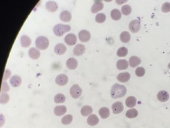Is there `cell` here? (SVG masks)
<instances>
[{"label":"cell","instance_id":"cell-1","mask_svg":"<svg viewBox=\"0 0 170 128\" xmlns=\"http://www.w3.org/2000/svg\"><path fill=\"white\" fill-rule=\"evenodd\" d=\"M126 93V87L124 85L118 83L114 85L111 89V96L112 98L115 99L124 97Z\"/></svg>","mask_w":170,"mask_h":128},{"label":"cell","instance_id":"cell-2","mask_svg":"<svg viewBox=\"0 0 170 128\" xmlns=\"http://www.w3.org/2000/svg\"><path fill=\"white\" fill-rule=\"evenodd\" d=\"M71 30V27L69 25L59 24H57L53 28V32L57 36H62L64 34Z\"/></svg>","mask_w":170,"mask_h":128},{"label":"cell","instance_id":"cell-3","mask_svg":"<svg viewBox=\"0 0 170 128\" xmlns=\"http://www.w3.org/2000/svg\"><path fill=\"white\" fill-rule=\"evenodd\" d=\"M49 44L48 39L44 36H39L35 40L36 46L41 50H44L48 48Z\"/></svg>","mask_w":170,"mask_h":128},{"label":"cell","instance_id":"cell-4","mask_svg":"<svg viewBox=\"0 0 170 128\" xmlns=\"http://www.w3.org/2000/svg\"><path fill=\"white\" fill-rule=\"evenodd\" d=\"M82 93V90L78 85L75 84L71 88L70 94L71 96L74 98L76 99L79 98Z\"/></svg>","mask_w":170,"mask_h":128},{"label":"cell","instance_id":"cell-5","mask_svg":"<svg viewBox=\"0 0 170 128\" xmlns=\"http://www.w3.org/2000/svg\"><path fill=\"white\" fill-rule=\"evenodd\" d=\"M141 27L140 22L139 20H133L129 24V29L133 33H136L139 31Z\"/></svg>","mask_w":170,"mask_h":128},{"label":"cell","instance_id":"cell-6","mask_svg":"<svg viewBox=\"0 0 170 128\" xmlns=\"http://www.w3.org/2000/svg\"><path fill=\"white\" fill-rule=\"evenodd\" d=\"M68 81V77L64 74L58 75L55 79L56 83L60 86H64L67 84Z\"/></svg>","mask_w":170,"mask_h":128},{"label":"cell","instance_id":"cell-7","mask_svg":"<svg viewBox=\"0 0 170 128\" xmlns=\"http://www.w3.org/2000/svg\"><path fill=\"white\" fill-rule=\"evenodd\" d=\"M78 36L79 40L81 42H86L90 40L91 35L89 31L83 29L79 32Z\"/></svg>","mask_w":170,"mask_h":128},{"label":"cell","instance_id":"cell-8","mask_svg":"<svg viewBox=\"0 0 170 128\" xmlns=\"http://www.w3.org/2000/svg\"><path fill=\"white\" fill-rule=\"evenodd\" d=\"M64 41L67 45L70 46L75 45L77 41L76 36L74 34H68L64 38Z\"/></svg>","mask_w":170,"mask_h":128},{"label":"cell","instance_id":"cell-9","mask_svg":"<svg viewBox=\"0 0 170 128\" xmlns=\"http://www.w3.org/2000/svg\"><path fill=\"white\" fill-rule=\"evenodd\" d=\"M112 109L114 114H118L122 112L123 111L124 107L121 102H117L112 105Z\"/></svg>","mask_w":170,"mask_h":128},{"label":"cell","instance_id":"cell-10","mask_svg":"<svg viewBox=\"0 0 170 128\" xmlns=\"http://www.w3.org/2000/svg\"><path fill=\"white\" fill-rule=\"evenodd\" d=\"M66 50H67V48H66V46L64 44H62V43H58L55 46L54 51L55 53L57 54L58 55H62L65 54Z\"/></svg>","mask_w":170,"mask_h":128},{"label":"cell","instance_id":"cell-11","mask_svg":"<svg viewBox=\"0 0 170 128\" xmlns=\"http://www.w3.org/2000/svg\"><path fill=\"white\" fill-rule=\"evenodd\" d=\"M104 7L103 3L100 1H96L91 8L92 13H96L98 12L101 11Z\"/></svg>","mask_w":170,"mask_h":128},{"label":"cell","instance_id":"cell-12","mask_svg":"<svg viewBox=\"0 0 170 128\" xmlns=\"http://www.w3.org/2000/svg\"><path fill=\"white\" fill-rule=\"evenodd\" d=\"M22 82V78L18 75H14L10 78V83L13 87L15 88L19 86Z\"/></svg>","mask_w":170,"mask_h":128},{"label":"cell","instance_id":"cell-13","mask_svg":"<svg viewBox=\"0 0 170 128\" xmlns=\"http://www.w3.org/2000/svg\"><path fill=\"white\" fill-rule=\"evenodd\" d=\"M85 47L82 44H78L75 47L73 50V53L75 55L80 56L85 53Z\"/></svg>","mask_w":170,"mask_h":128},{"label":"cell","instance_id":"cell-14","mask_svg":"<svg viewBox=\"0 0 170 128\" xmlns=\"http://www.w3.org/2000/svg\"><path fill=\"white\" fill-rule=\"evenodd\" d=\"M67 112V108L65 106H58L55 108L54 112L57 116L64 115Z\"/></svg>","mask_w":170,"mask_h":128},{"label":"cell","instance_id":"cell-15","mask_svg":"<svg viewBox=\"0 0 170 128\" xmlns=\"http://www.w3.org/2000/svg\"><path fill=\"white\" fill-rule=\"evenodd\" d=\"M28 55L33 60H37L40 57L41 52L38 49L35 47L31 48L28 50Z\"/></svg>","mask_w":170,"mask_h":128},{"label":"cell","instance_id":"cell-16","mask_svg":"<svg viewBox=\"0 0 170 128\" xmlns=\"http://www.w3.org/2000/svg\"><path fill=\"white\" fill-rule=\"evenodd\" d=\"M131 78L130 74L128 72L121 73L119 74L117 76V80L119 82H126L130 80Z\"/></svg>","mask_w":170,"mask_h":128},{"label":"cell","instance_id":"cell-17","mask_svg":"<svg viewBox=\"0 0 170 128\" xmlns=\"http://www.w3.org/2000/svg\"><path fill=\"white\" fill-rule=\"evenodd\" d=\"M71 13L67 10L62 11L60 13V19L61 21L64 22H70L72 19Z\"/></svg>","mask_w":170,"mask_h":128},{"label":"cell","instance_id":"cell-18","mask_svg":"<svg viewBox=\"0 0 170 128\" xmlns=\"http://www.w3.org/2000/svg\"><path fill=\"white\" fill-rule=\"evenodd\" d=\"M58 5L55 2L53 1H48L46 4V8L48 11L54 12L58 9Z\"/></svg>","mask_w":170,"mask_h":128},{"label":"cell","instance_id":"cell-19","mask_svg":"<svg viewBox=\"0 0 170 128\" xmlns=\"http://www.w3.org/2000/svg\"><path fill=\"white\" fill-rule=\"evenodd\" d=\"M157 99L161 102H165L168 100L169 95L168 93L165 91H161L157 95Z\"/></svg>","mask_w":170,"mask_h":128},{"label":"cell","instance_id":"cell-20","mask_svg":"<svg viewBox=\"0 0 170 128\" xmlns=\"http://www.w3.org/2000/svg\"><path fill=\"white\" fill-rule=\"evenodd\" d=\"M66 66L70 70H75L78 66V61L74 58H70L66 61Z\"/></svg>","mask_w":170,"mask_h":128},{"label":"cell","instance_id":"cell-21","mask_svg":"<svg viewBox=\"0 0 170 128\" xmlns=\"http://www.w3.org/2000/svg\"><path fill=\"white\" fill-rule=\"evenodd\" d=\"M87 122L90 126H95L97 125L99 123V119L97 115L92 114L88 117Z\"/></svg>","mask_w":170,"mask_h":128},{"label":"cell","instance_id":"cell-22","mask_svg":"<svg viewBox=\"0 0 170 128\" xmlns=\"http://www.w3.org/2000/svg\"><path fill=\"white\" fill-rule=\"evenodd\" d=\"M21 44L24 47H28L31 44V40L29 37L26 35L22 36L21 38Z\"/></svg>","mask_w":170,"mask_h":128},{"label":"cell","instance_id":"cell-23","mask_svg":"<svg viewBox=\"0 0 170 128\" xmlns=\"http://www.w3.org/2000/svg\"><path fill=\"white\" fill-rule=\"evenodd\" d=\"M141 62V60L136 56H132L129 60L130 66L132 67H135L138 66Z\"/></svg>","mask_w":170,"mask_h":128},{"label":"cell","instance_id":"cell-24","mask_svg":"<svg viewBox=\"0 0 170 128\" xmlns=\"http://www.w3.org/2000/svg\"><path fill=\"white\" fill-rule=\"evenodd\" d=\"M128 67V63L126 60H120L117 63V67L118 70H123L127 69Z\"/></svg>","mask_w":170,"mask_h":128},{"label":"cell","instance_id":"cell-25","mask_svg":"<svg viewBox=\"0 0 170 128\" xmlns=\"http://www.w3.org/2000/svg\"><path fill=\"white\" fill-rule=\"evenodd\" d=\"M93 112V109L91 106L88 105L84 106L81 109V114L83 117H86L91 114Z\"/></svg>","mask_w":170,"mask_h":128},{"label":"cell","instance_id":"cell-26","mask_svg":"<svg viewBox=\"0 0 170 128\" xmlns=\"http://www.w3.org/2000/svg\"><path fill=\"white\" fill-rule=\"evenodd\" d=\"M136 103H137V99L133 96H130L128 97L125 101V104L128 108L134 107L136 106Z\"/></svg>","mask_w":170,"mask_h":128},{"label":"cell","instance_id":"cell-27","mask_svg":"<svg viewBox=\"0 0 170 128\" xmlns=\"http://www.w3.org/2000/svg\"><path fill=\"white\" fill-rule=\"evenodd\" d=\"M99 114L101 118L105 119L109 117L110 112L109 109L104 107L100 109Z\"/></svg>","mask_w":170,"mask_h":128},{"label":"cell","instance_id":"cell-28","mask_svg":"<svg viewBox=\"0 0 170 128\" xmlns=\"http://www.w3.org/2000/svg\"><path fill=\"white\" fill-rule=\"evenodd\" d=\"M120 40L123 43H128L131 40L130 34L127 31L122 32L120 35Z\"/></svg>","mask_w":170,"mask_h":128},{"label":"cell","instance_id":"cell-29","mask_svg":"<svg viewBox=\"0 0 170 128\" xmlns=\"http://www.w3.org/2000/svg\"><path fill=\"white\" fill-rule=\"evenodd\" d=\"M111 16L113 19L115 21H118L121 19L122 15L119 9H115L112 10L111 12Z\"/></svg>","mask_w":170,"mask_h":128},{"label":"cell","instance_id":"cell-30","mask_svg":"<svg viewBox=\"0 0 170 128\" xmlns=\"http://www.w3.org/2000/svg\"><path fill=\"white\" fill-rule=\"evenodd\" d=\"M138 115V112L135 109H131L128 110L127 112H126V114H125V116H126L128 118H135V117H137Z\"/></svg>","mask_w":170,"mask_h":128},{"label":"cell","instance_id":"cell-31","mask_svg":"<svg viewBox=\"0 0 170 128\" xmlns=\"http://www.w3.org/2000/svg\"><path fill=\"white\" fill-rule=\"evenodd\" d=\"M73 116L72 115H65L62 118V123L65 125L70 124L72 122L73 120Z\"/></svg>","mask_w":170,"mask_h":128},{"label":"cell","instance_id":"cell-32","mask_svg":"<svg viewBox=\"0 0 170 128\" xmlns=\"http://www.w3.org/2000/svg\"><path fill=\"white\" fill-rule=\"evenodd\" d=\"M65 97L63 94H58L55 96L54 101L56 103H62L65 102Z\"/></svg>","mask_w":170,"mask_h":128},{"label":"cell","instance_id":"cell-33","mask_svg":"<svg viewBox=\"0 0 170 128\" xmlns=\"http://www.w3.org/2000/svg\"><path fill=\"white\" fill-rule=\"evenodd\" d=\"M128 50L124 47H120L117 51V55L119 57H125L128 54Z\"/></svg>","mask_w":170,"mask_h":128},{"label":"cell","instance_id":"cell-34","mask_svg":"<svg viewBox=\"0 0 170 128\" xmlns=\"http://www.w3.org/2000/svg\"><path fill=\"white\" fill-rule=\"evenodd\" d=\"M132 7L129 5H123L121 8L122 13L125 16H128L132 12Z\"/></svg>","mask_w":170,"mask_h":128},{"label":"cell","instance_id":"cell-35","mask_svg":"<svg viewBox=\"0 0 170 128\" xmlns=\"http://www.w3.org/2000/svg\"><path fill=\"white\" fill-rule=\"evenodd\" d=\"M106 20V16L104 14L102 13H98L95 17L96 22L98 23H103L105 22Z\"/></svg>","mask_w":170,"mask_h":128},{"label":"cell","instance_id":"cell-36","mask_svg":"<svg viewBox=\"0 0 170 128\" xmlns=\"http://www.w3.org/2000/svg\"><path fill=\"white\" fill-rule=\"evenodd\" d=\"M9 100V96L7 93H2L1 95L0 102L1 104H5L8 103Z\"/></svg>","mask_w":170,"mask_h":128},{"label":"cell","instance_id":"cell-37","mask_svg":"<svg viewBox=\"0 0 170 128\" xmlns=\"http://www.w3.org/2000/svg\"><path fill=\"white\" fill-rule=\"evenodd\" d=\"M145 70L144 67H138L135 71V74L138 77H142L145 74Z\"/></svg>","mask_w":170,"mask_h":128},{"label":"cell","instance_id":"cell-38","mask_svg":"<svg viewBox=\"0 0 170 128\" xmlns=\"http://www.w3.org/2000/svg\"><path fill=\"white\" fill-rule=\"evenodd\" d=\"M161 10L164 13H167L170 12V3H164L161 7Z\"/></svg>","mask_w":170,"mask_h":128},{"label":"cell","instance_id":"cell-39","mask_svg":"<svg viewBox=\"0 0 170 128\" xmlns=\"http://www.w3.org/2000/svg\"><path fill=\"white\" fill-rule=\"evenodd\" d=\"M9 87L7 82L4 81L2 85V92L3 93H6L9 92Z\"/></svg>","mask_w":170,"mask_h":128},{"label":"cell","instance_id":"cell-40","mask_svg":"<svg viewBox=\"0 0 170 128\" xmlns=\"http://www.w3.org/2000/svg\"><path fill=\"white\" fill-rule=\"evenodd\" d=\"M11 72L8 69H7L5 70V74H4V78H3V80H7L8 78L10 77L11 76Z\"/></svg>","mask_w":170,"mask_h":128},{"label":"cell","instance_id":"cell-41","mask_svg":"<svg viewBox=\"0 0 170 128\" xmlns=\"http://www.w3.org/2000/svg\"><path fill=\"white\" fill-rule=\"evenodd\" d=\"M168 67L170 69V62L169 63L168 65Z\"/></svg>","mask_w":170,"mask_h":128}]
</instances>
